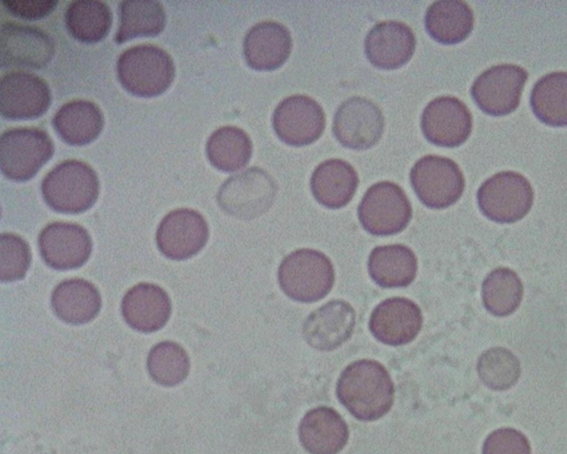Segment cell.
<instances>
[{"label": "cell", "mask_w": 567, "mask_h": 454, "mask_svg": "<svg viewBox=\"0 0 567 454\" xmlns=\"http://www.w3.org/2000/svg\"><path fill=\"white\" fill-rule=\"evenodd\" d=\"M340 403L360 421L385 415L394 399V384L383 364L362 359L349 364L337 382Z\"/></svg>", "instance_id": "cell-1"}, {"label": "cell", "mask_w": 567, "mask_h": 454, "mask_svg": "<svg viewBox=\"0 0 567 454\" xmlns=\"http://www.w3.org/2000/svg\"><path fill=\"white\" fill-rule=\"evenodd\" d=\"M99 188L94 169L78 159L58 164L41 184L47 205L63 214H80L91 208L97 199Z\"/></svg>", "instance_id": "cell-2"}, {"label": "cell", "mask_w": 567, "mask_h": 454, "mask_svg": "<svg viewBox=\"0 0 567 454\" xmlns=\"http://www.w3.org/2000/svg\"><path fill=\"white\" fill-rule=\"evenodd\" d=\"M117 79L131 94L152 97L164 93L175 76L171 55L152 44H142L125 50L116 63Z\"/></svg>", "instance_id": "cell-3"}, {"label": "cell", "mask_w": 567, "mask_h": 454, "mask_svg": "<svg viewBox=\"0 0 567 454\" xmlns=\"http://www.w3.org/2000/svg\"><path fill=\"white\" fill-rule=\"evenodd\" d=\"M278 282L285 295L295 301H318L333 286V266L319 250L298 249L282 259L278 268Z\"/></svg>", "instance_id": "cell-4"}, {"label": "cell", "mask_w": 567, "mask_h": 454, "mask_svg": "<svg viewBox=\"0 0 567 454\" xmlns=\"http://www.w3.org/2000/svg\"><path fill=\"white\" fill-rule=\"evenodd\" d=\"M53 153V143L41 128H10L0 137V168L7 178L14 182L31 179Z\"/></svg>", "instance_id": "cell-5"}, {"label": "cell", "mask_w": 567, "mask_h": 454, "mask_svg": "<svg viewBox=\"0 0 567 454\" xmlns=\"http://www.w3.org/2000/svg\"><path fill=\"white\" fill-rule=\"evenodd\" d=\"M533 200L534 192L528 179L512 171L493 175L477 190V204L483 215L501 224L522 219Z\"/></svg>", "instance_id": "cell-6"}, {"label": "cell", "mask_w": 567, "mask_h": 454, "mask_svg": "<svg viewBox=\"0 0 567 454\" xmlns=\"http://www.w3.org/2000/svg\"><path fill=\"white\" fill-rule=\"evenodd\" d=\"M276 194L272 177L259 167H250L227 178L218 190L217 203L230 216L251 219L270 208Z\"/></svg>", "instance_id": "cell-7"}, {"label": "cell", "mask_w": 567, "mask_h": 454, "mask_svg": "<svg viewBox=\"0 0 567 454\" xmlns=\"http://www.w3.org/2000/svg\"><path fill=\"white\" fill-rule=\"evenodd\" d=\"M362 227L375 236L402 231L411 220L412 207L404 190L392 182H379L365 192L358 206Z\"/></svg>", "instance_id": "cell-8"}, {"label": "cell", "mask_w": 567, "mask_h": 454, "mask_svg": "<svg viewBox=\"0 0 567 454\" xmlns=\"http://www.w3.org/2000/svg\"><path fill=\"white\" fill-rule=\"evenodd\" d=\"M416 196L429 208L442 209L455 204L465 187L458 165L443 156L426 155L410 172Z\"/></svg>", "instance_id": "cell-9"}, {"label": "cell", "mask_w": 567, "mask_h": 454, "mask_svg": "<svg viewBox=\"0 0 567 454\" xmlns=\"http://www.w3.org/2000/svg\"><path fill=\"white\" fill-rule=\"evenodd\" d=\"M527 78V71L518 65H495L477 76L471 94L484 113L504 116L518 107Z\"/></svg>", "instance_id": "cell-10"}, {"label": "cell", "mask_w": 567, "mask_h": 454, "mask_svg": "<svg viewBox=\"0 0 567 454\" xmlns=\"http://www.w3.org/2000/svg\"><path fill=\"white\" fill-rule=\"evenodd\" d=\"M384 130L381 110L370 100L353 96L338 107L332 132L338 142L351 149L362 151L379 142Z\"/></svg>", "instance_id": "cell-11"}, {"label": "cell", "mask_w": 567, "mask_h": 454, "mask_svg": "<svg viewBox=\"0 0 567 454\" xmlns=\"http://www.w3.org/2000/svg\"><path fill=\"white\" fill-rule=\"evenodd\" d=\"M274 130L284 143L305 146L317 141L326 126L322 107L307 95H291L282 100L272 115Z\"/></svg>", "instance_id": "cell-12"}, {"label": "cell", "mask_w": 567, "mask_h": 454, "mask_svg": "<svg viewBox=\"0 0 567 454\" xmlns=\"http://www.w3.org/2000/svg\"><path fill=\"white\" fill-rule=\"evenodd\" d=\"M54 55L53 39L39 28L4 22L0 27V66L42 69Z\"/></svg>", "instance_id": "cell-13"}, {"label": "cell", "mask_w": 567, "mask_h": 454, "mask_svg": "<svg viewBox=\"0 0 567 454\" xmlns=\"http://www.w3.org/2000/svg\"><path fill=\"white\" fill-rule=\"evenodd\" d=\"M51 104L44 80L28 72H9L0 81V113L7 120H34Z\"/></svg>", "instance_id": "cell-14"}, {"label": "cell", "mask_w": 567, "mask_h": 454, "mask_svg": "<svg viewBox=\"0 0 567 454\" xmlns=\"http://www.w3.org/2000/svg\"><path fill=\"white\" fill-rule=\"evenodd\" d=\"M208 239V225L196 210L179 208L168 213L159 223L156 243L161 252L174 260L196 255Z\"/></svg>", "instance_id": "cell-15"}, {"label": "cell", "mask_w": 567, "mask_h": 454, "mask_svg": "<svg viewBox=\"0 0 567 454\" xmlns=\"http://www.w3.org/2000/svg\"><path fill=\"white\" fill-rule=\"evenodd\" d=\"M472 124L467 106L454 96L432 100L423 110L421 117V128L425 138L443 147L463 144L471 134Z\"/></svg>", "instance_id": "cell-16"}, {"label": "cell", "mask_w": 567, "mask_h": 454, "mask_svg": "<svg viewBox=\"0 0 567 454\" xmlns=\"http://www.w3.org/2000/svg\"><path fill=\"white\" fill-rule=\"evenodd\" d=\"M39 249L48 266L56 270H68L86 262L91 255L92 241L82 226L55 221L40 233Z\"/></svg>", "instance_id": "cell-17"}, {"label": "cell", "mask_w": 567, "mask_h": 454, "mask_svg": "<svg viewBox=\"0 0 567 454\" xmlns=\"http://www.w3.org/2000/svg\"><path fill=\"white\" fill-rule=\"evenodd\" d=\"M422 321L421 309L415 302L394 297L383 300L373 309L369 329L384 344L403 345L414 340Z\"/></svg>", "instance_id": "cell-18"}, {"label": "cell", "mask_w": 567, "mask_h": 454, "mask_svg": "<svg viewBox=\"0 0 567 454\" xmlns=\"http://www.w3.org/2000/svg\"><path fill=\"white\" fill-rule=\"evenodd\" d=\"M354 324L353 307L343 300H332L308 316L302 333L310 347L331 351L351 337Z\"/></svg>", "instance_id": "cell-19"}, {"label": "cell", "mask_w": 567, "mask_h": 454, "mask_svg": "<svg viewBox=\"0 0 567 454\" xmlns=\"http://www.w3.org/2000/svg\"><path fill=\"white\" fill-rule=\"evenodd\" d=\"M416 40L412 30L399 21L375 24L364 40L368 60L383 70L398 69L410 61Z\"/></svg>", "instance_id": "cell-20"}, {"label": "cell", "mask_w": 567, "mask_h": 454, "mask_svg": "<svg viewBox=\"0 0 567 454\" xmlns=\"http://www.w3.org/2000/svg\"><path fill=\"white\" fill-rule=\"evenodd\" d=\"M292 40L288 29L275 21L254 25L244 39L246 63L257 71H272L288 59Z\"/></svg>", "instance_id": "cell-21"}, {"label": "cell", "mask_w": 567, "mask_h": 454, "mask_svg": "<svg viewBox=\"0 0 567 454\" xmlns=\"http://www.w3.org/2000/svg\"><path fill=\"white\" fill-rule=\"evenodd\" d=\"M348 438V425L332 407L309 410L299 425L300 443L310 454H338Z\"/></svg>", "instance_id": "cell-22"}, {"label": "cell", "mask_w": 567, "mask_h": 454, "mask_svg": "<svg viewBox=\"0 0 567 454\" xmlns=\"http://www.w3.org/2000/svg\"><path fill=\"white\" fill-rule=\"evenodd\" d=\"M122 313L133 329L153 332L167 322L171 314V300L161 287L138 283L125 293Z\"/></svg>", "instance_id": "cell-23"}, {"label": "cell", "mask_w": 567, "mask_h": 454, "mask_svg": "<svg viewBox=\"0 0 567 454\" xmlns=\"http://www.w3.org/2000/svg\"><path fill=\"white\" fill-rule=\"evenodd\" d=\"M358 183V174L349 163L332 158L316 167L311 175L310 187L319 204L337 209L352 199Z\"/></svg>", "instance_id": "cell-24"}, {"label": "cell", "mask_w": 567, "mask_h": 454, "mask_svg": "<svg viewBox=\"0 0 567 454\" xmlns=\"http://www.w3.org/2000/svg\"><path fill=\"white\" fill-rule=\"evenodd\" d=\"M58 135L73 146L93 142L102 132L104 117L100 107L90 101L75 100L62 105L53 116Z\"/></svg>", "instance_id": "cell-25"}, {"label": "cell", "mask_w": 567, "mask_h": 454, "mask_svg": "<svg viewBox=\"0 0 567 454\" xmlns=\"http://www.w3.org/2000/svg\"><path fill=\"white\" fill-rule=\"evenodd\" d=\"M370 277L383 288L406 287L415 278L417 259L404 245H386L372 249L368 260Z\"/></svg>", "instance_id": "cell-26"}, {"label": "cell", "mask_w": 567, "mask_h": 454, "mask_svg": "<svg viewBox=\"0 0 567 454\" xmlns=\"http://www.w3.org/2000/svg\"><path fill=\"white\" fill-rule=\"evenodd\" d=\"M55 314L72 324L92 320L101 308V296L94 285L84 279H69L60 282L51 299Z\"/></svg>", "instance_id": "cell-27"}, {"label": "cell", "mask_w": 567, "mask_h": 454, "mask_svg": "<svg viewBox=\"0 0 567 454\" xmlns=\"http://www.w3.org/2000/svg\"><path fill=\"white\" fill-rule=\"evenodd\" d=\"M425 29L430 37L442 44H456L472 32L474 16L463 1H436L425 14Z\"/></svg>", "instance_id": "cell-28"}, {"label": "cell", "mask_w": 567, "mask_h": 454, "mask_svg": "<svg viewBox=\"0 0 567 454\" xmlns=\"http://www.w3.org/2000/svg\"><path fill=\"white\" fill-rule=\"evenodd\" d=\"M120 24L116 43H124L138 37H156L165 28L166 16L157 1L127 0L118 7Z\"/></svg>", "instance_id": "cell-29"}, {"label": "cell", "mask_w": 567, "mask_h": 454, "mask_svg": "<svg viewBox=\"0 0 567 454\" xmlns=\"http://www.w3.org/2000/svg\"><path fill=\"white\" fill-rule=\"evenodd\" d=\"M112 11L102 1L79 0L72 2L64 14L68 32L83 43H97L110 32Z\"/></svg>", "instance_id": "cell-30"}, {"label": "cell", "mask_w": 567, "mask_h": 454, "mask_svg": "<svg viewBox=\"0 0 567 454\" xmlns=\"http://www.w3.org/2000/svg\"><path fill=\"white\" fill-rule=\"evenodd\" d=\"M536 117L549 126H567V72H553L540 78L530 93Z\"/></svg>", "instance_id": "cell-31"}, {"label": "cell", "mask_w": 567, "mask_h": 454, "mask_svg": "<svg viewBox=\"0 0 567 454\" xmlns=\"http://www.w3.org/2000/svg\"><path fill=\"white\" fill-rule=\"evenodd\" d=\"M206 153L214 167L221 172H236L245 167L252 153V144L245 131L223 126L208 138Z\"/></svg>", "instance_id": "cell-32"}, {"label": "cell", "mask_w": 567, "mask_h": 454, "mask_svg": "<svg viewBox=\"0 0 567 454\" xmlns=\"http://www.w3.org/2000/svg\"><path fill=\"white\" fill-rule=\"evenodd\" d=\"M485 308L494 316L514 312L523 297V285L517 274L508 268H497L488 274L482 286Z\"/></svg>", "instance_id": "cell-33"}, {"label": "cell", "mask_w": 567, "mask_h": 454, "mask_svg": "<svg viewBox=\"0 0 567 454\" xmlns=\"http://www.w3.org/2000/svg\"><path fill=\"white\" fill-rule=\"evenodd\" d=\"M152 379L165 386L176 385L188 374L189 360L185 350L172 341H163L152 348L147 358Z\"/></svg>", "instance_id": "cell-34"}, {"label": "cell", "mask_w": 567, "mask_h": 454, "mask_svg": "<svg viewBox=\"0 0 567 454\" xmlns=\"http://www.w3.org/2000/svg\"><path fill=\"white\" fill-rule=\"evenodd\" d=\"M477 373L482 382L492 390H507L520 375V363L509 350L496 347L478 358Z\"/></svg>", "instance_id": "cell-35"}, {"label": "cell", "mask_w": 567, "mask_h": 454, "mask_svg": "<svg viewBox=\"0 0 567 454\" xmlns=\"http://www.w3.org/2000/svg\"><path fill=\"white\" fill-rule=\"evenodd\" d=\"M31 264L28 244L14 234H1L0 237V280L22 279Z\"/></svg>", "instance_id": "cell-36"}, {"label": "cell", "mask_w": 567, "mask_h": 454, "mask_svg": "<svg viewBox=\"0 0 567 454\" xmlns=\"http://www.w3.org/2000/svg\"><path fill=\"white\" fill-rule=\"evenodd\" d=\"M482 454H530L527 437L512 427L492 432L485 440Z\"/></svg>", "instance_id": "cell-37"}, {"label": "cell", "mask_w": 567, "mask_h": 454, "mask_svg": "<svg viewBox=\"0 0 567 454\" xmlns=\"http://www.w3.org/2000/svg\"><path fill=\"white\" fill-rule=\"evenodd\" d=\"M1 2L12 16L30 21L48 17L58 6L56 0H2Z\"/></svg>", "instance_id": "cell-38"}]
</instances>
